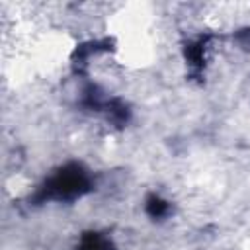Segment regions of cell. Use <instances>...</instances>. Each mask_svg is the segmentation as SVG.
<instances>
[{
	"label": "cell",
	"mask_w": 250,
	"mask_h": 250,
	"mask_svg": "<svg viewBox=\"0 0 250 250\" xmlns=\"http://www.w3.org/2000/svg\"><path fill=\"white\" fill-rule=\"evenodd\" d=\"M94 189L88 170L80 162H66L59 166L35 191L33 203L45 201H74Z\"/></svg>",
	"instance_id": "1"
},
{
	"label": "cell",
	"mask_w": 250,
	"mask_h": 250,
	"mask_svg": "<svg viewBox=\"0 0 250 250\" xmlns=\"http://www.w3.org/2000/svg\"><path fill=\"white\" fill-rule=\"evenodd\" d=\"M211 39V35H201L189 43H186L184 47V57L188 61V64L193 68V70H203V64H205V47H207V41Z\"/></svg>",
	"instance_id": "2"
},
{
	"label": "cell",
	"mask_w": 250,
	"mask_h": 250,
	"mask_svg": "<svg viewBox=\"0 0 250 250\" xmlns=\"http://www.w3.org/2000/svg\"><path fill=\"white\" fill-rule=\"evenodd\" d=\"M76 250H115V244L102 232L88 230L80 236Z\"/></svg>",
	"instance_id": "3"
},
{
	"label": "cell",
	"mask_w": 250,
	"mask_h": 250,
	"mask_svg": "<svg viewBox=\"0 0 250 250\" xmlns=\"http://www.w3.org/2000/svg\"><path fill=\"white\" fill-rule=\"evenodd\" d=\"M145 211H146V215H148L150 219H162V217L168 215L170 203H168L166 199H162L160 195L150 193V195L146 197V201H145Z\"/></svg>",
	"instance_id": "4"
}]
</instances>
